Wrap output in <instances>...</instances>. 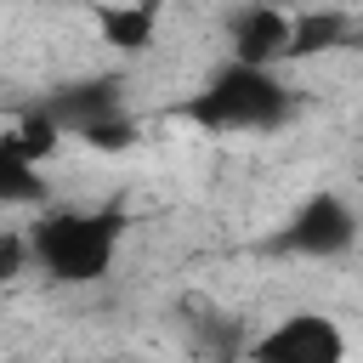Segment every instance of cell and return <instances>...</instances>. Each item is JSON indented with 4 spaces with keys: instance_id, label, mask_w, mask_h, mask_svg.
<instances>
[{
    "instance_id": "1",
    "label": "cell",
    "mask_w": 363,
    "mask_h": 363,
    "mask_svg": "<svg viewBox=\"0 0 363 363\" xmlns=\"http://www.w3.org/2000/svg\"><path fill=\"white\" fill-rule=\"evenodd\" d=\"M125 227H130L125 204H51L28 221L34 272H45L62 289L102 284L119 261Z\"/></svg>"
},
{
    "instance_id": "2",
    "label": "cell",
    "mask_w": 363,
    "mask_h": 363,
    "mask_svg": "<svg viewBox=\"0 0 363 363\" xmlns=\"http://www.w3.org/2000/svg\"><path fill=\"white\" fill-rule=\"evenodd\" d=\"M295 113V91L284 68H250V62H221L199 79V91L176 108L204 136H250V130H278Z\"/></svg>"
},
{
    "instance_id": "3",
    "label": "cell",
    "mask_w": 363,
    "mask_h": 363,
    "mask_svg": "<svg viewBox=\"0 0 363 363\" xmlns=\"http://www.w3.org/2000/svg\"><path fill=\"white\" fill-rule=\"evenodd\" d=\"M34 108H40L62 136H79V142H91V147H102V153H119V147H130V136H136V119H130V108H125V79H119V74L62 79V85H51Z\"/></svg>"
},
{
    "instance_id": "4",
    "label": "cell",
    "mask_w": 363,
    "mask_h": 363,
    "mask_svg": "<svg viewBox=\"0 0 363 363\" xmlns=\"http://www.w3.org/2000/svg\"><path fill=\"white\" fill-rule=\"evenodd\" d=\"M357 233H363V221H357L352 199L335 193V187H318V193H306L278 221V233L267 238V250L289 255V261H340L357 244Z\"/></svg>"
},
{
    "instance_id": "5",
    "label": "cell",
    "mask_w": 363,
    "mask_h": 363,
    "mask_svg": "<svg viewBox=\"0 0 363 363\" xmlns=\"http://www.w3.org/2000/svg\"><path fill=\"white\" fill-rule=\"evenodd\" d=\"M346 329L329 318V312H318V306H295V312H284V318H272L255 340H250V352H244V363H346Z\"/></svg>"
},
{
    "instance_id": "6",
    "label": "cell",
    "mask_w": 363,
    "mask_h": 363,
    "mask_svg": "<svg viewBox=\"0 0 363 363\" xmlns=\"http://www.w3.org/2000/svg\"><path fill=\"white\" fill-rule=\"evenodd\" d=\"M227 34V57L250 62V68H284L289 62V40H295V11L284 6H233L221 17Z\"/></svg>"
},
{
    "instance_id": "7",
    "label": "cell",
    "mask_w": 363,
    "mask_h": 363,
    "mask_svg": "<svg viewBox=\"0 0 363 363\" xmlns=\"http://www.w3.org/2000/svg\"><path fill=\"white\" fill-rule=\"evenodd\" d=\"M102 45L113 51H147L153 34H159V6H96L91 11Z\"/></svg>"
},
{
    "instance_id": "8",
    "label": "cell",
    "mask_w": 363,
    "mask_h": 363,
    "mask_svg": "<svg viewBox=\"0 0 363 363\" xmlns=\"http://www.w3.org/2000/svg\"><path fill=\"white\" fill-rule=\"evenodd\" d=\"M346 34H352V11H335V6H323V11H295L289 62H301V57H318V51H335Z\"/></svg>"
},
{
    "instance_id": "9",
    "label": "cell",
    "mask_w": 363,
    "mask_h": 363,
    "mask_svg": "<svg viewBox=\"0 0 363 363\" xmlns=\"http://www.w3.org/2000/svg\"><path fill=\"white\" fill-rule=\"evenodd\" d=\"M0 204H11V210L45 204V164H34V159L0 147Z\"/></svg>"
},
{
    "instance_id": "10",
    "label": "cell",
    "mask_w": 363,
    "mask_h": 363,
    "mask_svg": "<svg viewBox=\"0 0 363 363\" xmlns=\"http://www.w3.org/2000/svg\"><path fill=\"white\" fill-rule=\"evenodd\" d=\"M204 363H244V357H227V352H221V357H204Z\"/></svg>"
}]
</instances>
